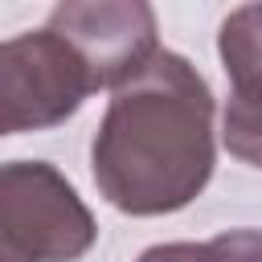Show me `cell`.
<instances>
[{
    "label": "cell",
    "mask_w": 262,
    "mask_h": 262,
    "mask_svg": "<svg viewBox=\"0 0 262 262\" xmlns=\"http://www.w3.org/2000/svg\"><path fill=\"white\" fill-rule=\"evenodd\" d=\"M213 90L201 70L160 49L131 82L111 90L90 143L98 192L131 217H164L192 205L213 180Z\"/></svg>",
    "instance_id": "cell-1"
},
{
    "label": "cell",
    "mask_w": 262,
    "mask_h": 262,
    "mask_svg": "<svg viewBox=\"0 0 262 262\" xmlns=\"http://www.w3.org/2000/svg\"><path fill=\"white\" fill-rule=\"evenodd\" d=\"M94 242V213L53 164H0V262H78Z\"/></svg>",
    "instance_id": "cell-2"
},
{
    "label": "cell",
    "mask_w": 262,
    "mask_h": 262,
    "mask_svg": "<svg viewBox=\"0 0 262 262\" xmlns=\"http://www.w3.org/2000/svg\"><path fill=\"white\" fill-rule=\"evenodd\" d=\"M86 94H94L86 61L49 25L0 41V135L61 127Z\"/></svg>",
    "instance_id": "cell-3"
},
{
    "label": "cell",
    "mask_w": 262,
    "mask_h": 262,
    "mask_svg": "<svg viewBox=\"0 0 262 262\" xmlns=\"http://www.w3.org/2000/svg\"><path fill=\"white\" fill-rule=\"evenodd\" d=\"M45 25L78 49L94 90H119L160 53L156 8L143 0H70L57 4Z\"/></svg>",
    "instance_id": "cell-4"
},
{
    "label": "cell",
    "mask_w": 262,
    "mask_h": 262,
    "mask_svg": "<svg viewBox=\"0 0 262 262\" xmlns=\"http://www.w3.org/2000/svg\"><path fill=\"white\" fill-rule=\"evenodd\" d=\"M217 53L229 90H262V4H242L221 20Z\"/></svg>",
    "instance_id": "cell-5"
},
{
    "label": "cell",
    "mask_w": 262,
    "mask_h": 262,
    "mask_svg": "<svg viewBox=\"0 0 262 262\" xmlns=\"http://www.w3.org/2000/svg\"><path fill=\"white\" fill-rule=\"evenodd\" d=\"M221 139L233 160L262 172V90H229L221 111Z\"/></svg>",
    "instance_id": "cell-6"
},
{
    "label": "cell",
    "mask_w": 262,
    "mask_h": 262,
    "mask_svg": "<svg viewBox=\"0 0 262 262\" xmlns=\"http://www.w3.org/2000/svg\"><path fill=\"white\" fill-rule=\"evenodd\" d=\"M209 262H262V229H225L205 242Z\"/></svg>",
    "instance_id": "cell-7"
},
{
    "label": "cell",
    "mask_w": 262,
    "mask_h": 262,
    "mask_svg": "<svg viewBox=\"0 0 262 262\" xmlns=\"http://www.w3.org/2000/svg\"><path fill=\"white\" fill-rule=\"evenodd\" d=\"M135 262H209L205 258V242H164V246H147Z\"/></svg>",
    "instance_id": "cell-8"
}]
</instances>
